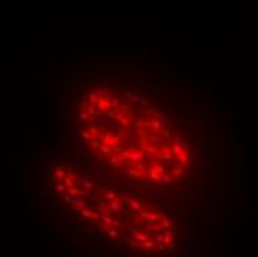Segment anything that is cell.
Listing matches in <instances>:
<instances>
[{"label": "cell", "instance_id": "52a82bcc", "mask_svg": "<svg viewBox=\"0 0 258 257\" xmlns=\"http://www.w3.org/2000/svg\"><path fill=\"white\" fill-rule=\"evenodd\" d=\"M97 107L101 109L103 112H107V110H110V107H111V101H108V100H105V98H100Z\"/></svg>", "mask_w": 258, "mask_h": 257}, {"label": "cell", "instance_id": "681fc988", "mask_svg": "<svg viewBox=\"0 0 258 257\" xmlns=\"http://www.w3.org/2000/svg\"><path fill=\"white\" fill-rule=\"evenodd\" d=\"M117 104H119V98L116 97V98H114V100L111 101V106H117Z\"/></svg>", "mask_w": 258, "mask_h": 257}, {"label": "cell", "instance_id": "836d02e7", "mask_svg": "<svg viewBox=\"0 0 258 257\" xmlns=\"http://www.w3.org/2000/svg\"><path fill=\"white\" fill-rule=\"evenodd\" d=\"M95 110H97V106H95V104H89V107L86 109V113H88L89 116H94V115H95Z\"/></svg>", "mask_w": 258, "mask_h": 257}, {"label": "cell", "instance_id": "44dd1931", "mask_svg": "<svg viewBox=\"0 0 258 257\" xmlns=\"http://www.w3.org/2000/svg\"><path fill=\"white\" fill-rule=\"evenodd\" d=\"M62 183L65 184V187H67V189H70V187H74V186H77V184H76V181H73V180L70 178L68 175H67V177H65V178L62 180Z\"/></svg>", "mask_w": 258, "mask_h": 257}, {"label": "cell", "instance_id": "3957f363", "mask_svg": "<svg viewBox=\"0 0 258 257\" xmlns=\"http://www.w3.org/2000/svg\"><path fill=\"white\" fill-rule=\"evenodd\" d=\"M67 175H68V174L65 172V170H61V168H58V170H53V171L49 172V177H51L53 181H55V180H64Z\"/></svg>", "mask_w": 258, "mask_h": 257}, {"label": "cell", "instance_id": "83f0119b", "mask_svg": "<svg viewBox=\"0 0 258 257\" xmlns=\"http://www.w3.org/2000/svg\"><path fill=\"white\" fill-rule=\"evenodd\" d=\"M82 138L85 140L86 143H89V141H92V140H94V137H92V134L89 132V129H88V131H83V132H82Z\"/></svg>", "mask_w": 258, "mask_h": 257}, {"label": "cell", "instance_id": "4fadbf2b", "mask_svg": "<svg viewBox=\"0 0 258 257\" xmlns=\"http://www.w3.org/2000/svg\"><path fill=\"white\" fill-rule=\"evenodd\" d=\"M177 161H180L183 165H187V164H190V155H189V152H184V153H181L180 156H177Z\"/></svg>", "mask_w": 258, "mask_h": 257}, {"label": "cell", "instance_id": "6da1fadb", "mask_svg": "<svg viewBox=\"0 0 258 257\" xmlns=\"http://www.w3.org/2000/svg\"><path fill=\"white\" fill-rule=\"evenodd\" d=\"M119 141H120V140L116 137L114 134H111V132L104 134V137H103V144L108 146V147H111V149H114V147L119 144Z\"/></svg>", "mask_w": 258, "mask_h": 257}, {"label": "cell", "instance_id": "e575fe53", "mask_svg": "<svg viewBox=\"0 0 258 257\" xmlns=\"http://www.w3.org/2000/svg\"><path fill=\"white\" fill-rule=\"evenodd\" d=\"M144 186L148 189V190H153V189H154V180L147 178V180H145V183H144Z\"/></svg>", "mask_w": 258, "mask_h": 257}, {"label": "cell", "instance_id": "e0dca14e", "mask_svg": "<svg viewBox=\"0 0 258 257\" xmlns=\"http://www.w3.org/2000/svg\"><path fill=\"white\" fill-rule=\"evenodd\" d=\"M113 118H117V112L113 109H110V110H107V112H104V119H113Z\"/></svg>", "mask_w": 258, "mask_h": 257}, {"label": "cell", "instance_id": "f907efd6", "mask_svg": "<svg viewBox=\"0 0 258 257\" xmlns=\"http://www.w3.org/2000/svg\"><path fill=\"white\" fill-rule=\"evenodd\" d=\"M184 170H186V171H190V170H191V165H190V164L184 165Z\"/></svg>", "mask_w": 258, "mask_h": 257}, {"label": "cell", "instance_id": "9c48e42d", "mask_svg": "<svg viewBox=\"0 0 258 257\" xmlns=\"http://www.w3.org/2000/svg\"><path fill=\"white\" fill-rule=\"evenodd\" d=\"M126 174H129V175H132V177H138V178H142V177L147 175V172L139 171V170H137V168H129V170H126Z\"/></svg>", "mask_w": 258, "mask_h": 257}, {"label": "cell", "instance_id": "bcb514c9", "mask_svg": "<svg viewBox=\"0 0 258 257\" xmlns=\"http://www.w3.org/2000/svg\"><path fill=\"white\" fill-rule=\"evenodd\" d=\"M117 146H119V147H120L122 150H125V149H126V143H125V141H119V144H117Z\"/></svg>", "mask_w": 258, "mask_h": 257}, {"label": "cell", "instance_id": "7402d4cb", "mask_svg": "<svg viewBox=\"0 0 258 257\" xmlns=\"http://www.w3.org/2000/svg\"><path fill=\"white\" fill-rule=\"evenodd\" d=\"M100 150H101V155H113V149L108 147V146H105V144H101Z\"/></svg>", "mask_w": 258, "mask_h": 257}, {"label": "cell", "instance_id": "4dcf8cb0", "mask_svg": "<svg viewBox=\"0 0 258 257\" xmlns=\"http://www.w3.org/2000/svg\"><path fill=\"white\" fill-rule=\"evenodd\" d=\"M151 165H153V168H154V170L159 172L160 175H163V174L166 172V171H165V167H162L160 164H156V162H154V164H151Z\"/></svg>", "mask_w": 258, "mask_h": 257}, {"label": "cell", "instance_id": "d4e9b609", "mask_svg": "<svg viewBox=\"0 0 258 257\" xmlns=\"http://www.w3.org/2000/svg\"><path fill=\"white\" fill-rule=\"evenodd\" d=\"M125 134H126L125 128H122V126H117V128H116V137L119 138V140L125 138Z\"/></svg>", "mask_w": 258, "mask_h": 257}, {"label": "cell", "instance_id": "277c9868", "mask_svg": "<svg viewBox=\"0 0 258 257\" xmlns=\"http://www.w3.org/2000/svg\"><path fill=\"white\" fill-rule=\"evenodd\" d=\"M67 195L70 196H85V190H82V189H79V186H74V187H70L67 189Z\"/></svg>", "mask_w": 258, "mask_h": 257}, {"label": "cell", "instance_id": "60d3db41", "mask_svg": "<svg viewBox=\"0 0 258 257\" xmlns=\"http://www.w3.org/2000/svg\"><path fill=\"white\" fill-rule=\"evenodd\" d=\"M181 146H183L184 152H189L190 150V143H187V141H183V143H181Z\"/></svg>", "mask_w": 258, "mask_h": 257}, {"label": "cell", "instance_id": "5bb4252c", "mask_svg": "<svg viewBox=\"0 0 258 257\" xmlns=\"http://www.w3.org/2000/svg\"><path fill=\"white\" fill-rule=\"evenodd\" d=\"M148 178H151V180H154V181H160V180H162V175L156 171L154 168H151V170L148 171Z\"/></svg>", "mask_w": 258, "mask_h": 257}, {"label": "cell", "instance_id": "816d5d0a", "mask_svg": "<svg viewBox=\"0 0 258 257\" xmlns=\"http://www.w3.org/2000/svg\"><path fill=\"white\" fill-rule=\"evenodd\" d=\"M95 123H97V125H100V123H103V119H101V118H98V119H95Z\"/></svg>", "mask_w": 258, "mask_h": 257}, {"label": "cell", "instance_id": "ab89813d", "mask_svg": "<svg viewBox=\"0 0 258 257\" xmlns=\"http://www.w3.org/2000/svg\"><path fill=\"white\" fill-rule=\"evenodd\" d=\"M148 140H150V141H153V143H159V141H160V138L157 137V134H151V135H148Z\"/></svg>", "mask_w": 258, "mask_h": 257}, {"label": "cell", "instance_id": "1f68e13d", "mask_svg": "<svg viewBox=\"0 0 258 257\" xmlns=\"http://www.w3.org/2000/svg\"><path fill=\"white\" fill-rule=\"evenodd\" d=\"M55 190H56L58 193H61V195H62V193L65 195V190H67V187H65V184H64V183H61V184H56V186H55Z\"/></svg>", "mask_w": 258, "mask_h": 257}, {"label": "cell", "instance_id": "d590c367", "mask_svg": "<svg viewBox=\"0 0 258 257\" xmlns=\"http://www.w3.org/2000/svg\"><path fill=\"white\" fill-rule=\"evenodd\" d=\"M153 155H150V153H147V155H144V158H142V162H150V164H154V161H153Z\"/></svg>", "mask_w": 258, "mask_h": 257}, {"label": "cell", "instance_id": "484cf974", "mask_svg": "<svg viewBox=\"0 0 258 257\" xmlns=\"http://www.w3.org/2000/svg\"><path fill=\"white\" fill-rule=\"evenodd\" d=\"M116 120H117V122H120V126H122V128H126V126H128V123H129V122H128V119H126V118H123L122 115H117Z\"/></svg>", "mask_w": 258, "mask_h": 257}, {"label": "cell", "instance_id": "f35d334b", "mask_svg": "<svg viewBox=\"0 0 258 257\" xmlns=\"http://www.w3.org/2000/svg\"><path fill=\"white\" fill-rule=\"evenodd\" d=\"M162 135H163V138H165V140H168V138L172 137L171 131H168V129H163V131H162Z\"/></svg>", "mask_w": 258, "mask_h": 257}, {"label": "cell", "instance_id": "cb8c5ba5", "mask_svg": "<svg viewBox=\"0 0 258 257\" xmlns=\"http://www.w3.org/2000/svg\"><path fill=\"white\" fill-rule=\"evenodd\" d=\"M131 101L138 103V104H142V106H147V104H148V101H145L144 98H141V97H138V95H134V97L131 98Z\"/></svg>", "mask_w": 258, "mask_h": 257}, {"label": "cell", "instance_id": "8992f818", "mask_svg": "<svg viewBox=\"0 0 258 257\" xmlns=\"http://www.w3.org/2000/svg\"><path fill=\"white\" fill-rule=\"evenodd\" d=\"M89 132L92 134V137L97 138V140H100V141H101L103 137H104L103 134L100 132V129H98V126H97V125H91V126H89Z\"/></svg>", "mask_w": 258, "mask_h": 257}, {"label": "cell", "instance_id": "74e56055", "mask_svg": "<svg viewBox=\"0 0 258 257\" xmlns=\"http://www.w3.org/2000/svg\"><path fill=\"white\" fill-rule=\"evenodd\" d=\"M183 141H184V140H181V135L177 134V135H174V143H172V144H181Z\"/></svg>", "mask_w": 258, "mask_h": 257}, {"label": "cell", "instance_id": "ffe728a7", "mask_svg": "<svg viewBox=\"0 0 258 257\" xmlns=\"http://www.w3.org/2000/svg\"><path fill=\"white\" fill-rule=\"evenodd\" d=\"M184 171H186V170H184V167H181V168H177V170H172V174H171L172 178H180V177L184 174Z\"/></svg>", "mask_w": 258, "mask_h": 257}, {"label": "cell", "instance_id": "ba28073f", "mask_svg": "<svg viewBox=\"0 0 258 257\" xmlns=\"http://www.w3.org/2000/svg\"><path fill=\"white\" fill-rule=\"evenodd\" d=\"M125 162V158L122 156V155H113L111 158H110V164L111 165H114V167H119L120 164Z\"/></svg>", "mask_w": 258, "mask_h": 257}, {"label": "cell", "instance_id": "2e32d148", "mask_svg": "<svg viewBox=\"0 0 258 257\" xmlns=\"http://www.w3.org/2000/svg\"><path fill=\"white\" fill-rule=\"evenodd\" d=\"M172 180V175H169L168 172H165L163 175H162V180H160V184L163 186V187H166V184H169V181Z\"/></svg>", "mask_w": 258, "mask_h": 257}, {"label": "cell", "instance_id": "9a60e30c", "mask_svg": "<svg viewBox=\"0 0 258 257\" xmlns=\"http://www.w3.org/2000/svg\"><path fill=\"white\" fill-rule=\"evenodd\" d=\"M101 144H103V143H101L100 140H97V138H94L92 141H89V143H88V146H89L92 150H98V149L101 147Z\"/></svg>", "mask_w": 258, "mask_h": 257}, {"label": "cell", "instance_id": "7a4b0ae2", "mask_svg": "<svg viewBox=\"0 0 258 257\" xmlns=\"http://www.w3.org/2000/svg\"><path fill=\"white\" fill-rule=\"evenodd\" d=\"M128 205H129V210H131L134 214H138V216H139V213L144 210V205H142L139 201H137L135 198H129V201H128Z\"/></svg>", "mask_w": 258, "mask_h": 257}, {"label": "cell", "instance_id": "7bdbcfd3", "mask_svg": "<svg viewBox=\"0 0 258 257\" xmlns=\"http://www.w3.org/2000/svg\"><path fill=\"white\" fill-rule=\"evenodd\" d=\"M62 199H64V202H68V204H71V199H73V196H70V195H64V196H62Z\"/></svg>", "mask_w": 258, "mask_h": 257}, {"label": "cell", "instance_id": "f546056e", "mask_svg": "<svg viewBox=\"0 0 258 257\" xmlns=\"http://www.w3.org/2000/svg\"><path fill=\"white\" fill-rule=\"evenodd\" d=\"M181 167H184V165H183L180 161H171V162H169V168H171V170H177V168H181Z\"/></svg>", "mask_w": 258, "mask_h": 257}, {"label": "cell", "instance_id": "f1b7e54d", "mask_svg": "<svg viewBox=\"0 0 258 257\" xmlns=\"http://www.w3.org/2000/svg\"><path fill=\"white\" fill-rule=\"evenodd\" d=\"M104 98H105V100H108V101H113V100L116 98V95H114V92H111L110 89H105V95H104Z\"/></svg>", "mask_w": 258, "mask_h": 257}, {"label": "cell", "instance_id": "ac0fdd59", "mask_svg": "<svg viewBox=\"0 0 258 257\" xmlns=\"http://www.w3.org/2000/svg\"><path fill=\"white\" fill-rule=\"evenodd\" d=\"M119 196H117V193L116 192H113V190H108L107 193H105V199L108 201V202H111V201H116Z\"/></svg>", "mask_w": 258, "mask_h": 257}, {"label": "cell", "instance_id": "7c38bea8", "mask_svg": "<svg viewBox=\"0 0 258 257\" xmlns=\"http://www.w3.org/2000/svg\"><path fill=\"white\" fill-rule=\"evenodd\" d=\"M171 152H172V155L177 158V156H180L181 153H184V149H183V146H181V144H172L171 146Z\"/></svg>", "mask_w": 258, "mask_h": 257}, {"label": "cell", "instance_id": "5b68a950", "mask_svg": "<svg viewBox=\"0 0 258 257\" xmlns=\"http://www.w3.org/2000/svg\"><path fill=\"white\" fill-rule=\"evenodd\" d=\"M151 129L154 131V134H162V131H163V123L157 119L151 120Z\"/></svg>", "mask_w": 258, "mask_h": 257}, {"label": "cell", "instance_id": "30bf717a", "mask_svg": "<svg viewBox=\"0 0 258 257\" xmlns=\"http://www.w3.org/2000/svg\"><path fill=\"white\" fill-rule=\"evenodd\" d=\"M88 98H89V104H98V101H100V97H98V92L95 91V89H92L89 94H88Z\"/></svg>", "mask_w": 258, "mask_h": 257}, {"label": "cell", "instance_id": "603a6c76", "mask_svg": "<svg viewBox=\"0 0 258 257\" xmlns=\"http://www.w3.org/2000/svg\"><path fill=\"white\" fill-rule=\"evenodd\" d=\"M153 115H154V118H156V119H157V120H160V122H162L163 125H168V120L165 119L163 113H160V112H154Z\"/></svg>", "mask_w": 258, "mask_h": 257}, {"label": "cell", "instance_id": "8d00e7d4", "mask_svg": "<svg viewBox=\"0 0 258 257\" xmlns=\"http://www.w3.org/2000/svg\"><path fill=\"white\" fill-rule=\"evenodd\" d=\"M79 119L82 120V122H86V120L89 119V115H88L86 112H80V115H79Z\"/></svg>", "mask_w": 258, "mask_h": 257}, {"label": "cell", "instance_id": "d6a6232c", "mask_svg": "<svg viewBox=\"0 0 258 257\" xmlns=\"http://www.w3.org/2000/svg\"><path fill=\"white\" fill-rule=\"evenodd\" d=\"M89 107V101L86 100V98H83L82 101H80V104H79V109L82 110V112H86V109Z\"/></svg>", "mask_w": 258, "mask_h": 257}, {"label": "cell", "instance_id": "7dc6e473", "mask_svg": "<svg viewBox=\"0 0 258 257\" xmlns=\"http://www.w3.org/2000/svg\"><path fill=\"white\" fill-rule=\"evenodd\" d=\"M135 128H142V120L141 119L135 120Z\"/></svg>", "mask_w": 258, "mask_h": 257}, {"label": "cell", "instance_id": "4316f807", "mask_svg": "<svg viewBox=\"0 0 258 257\" xmlns=\"http://www.w3.org/2000/svg\"><path fill=\"white\" fill-rule=\"evenodd\" d=\"M82 186H83L86 190H89V189H94L95 183H94L92 180H83V181H82Z\"/></svg>", "mask_w": 258, "mask_h": 257}, {"label": "cell", "instance_id": "ee69618b", "mask_svg": "<svg viewBox=\"0 0 258 257\" xmlns=\"http://www.w3.org/2000/svg\"><path fill=\"white\" fill-rule=\"evenodd\" d=\"M123 97H126V98H132L134 95H132V92H131V91H123Z\"/></svg>", "mask_w": 258, "mask_h": 257}, {"label": "cell", "instance_id": "c3c4849f", "mask_svg": "<svg viewBox=\"0 0 258 257\" xmlns=\"http://www.w3.org/2000/svg\"><path fill=\"white\" fill-rule=\"evenodd\" d=\"M181 122H183V125H184V126H187V128L190 126V120L189 119H183Z\"/></svg>", "mask_w": 258, "mask_h": 257}, {"label": "cell", "instance_id": "b9f144b4", "mask_svg": "<svg viewBox=\"0 0 258 257\" xmlns=\"http://www.w3.org/2000/svg\"><path fill=\"white\" fill-rule=\"evenodd\" d=\"M120 109L122 110H123V112H131V107H129V106H128V104H120Z\"/></svg>", "mask_w": 258, "mask_h": 257}, {"label": "cell", "instance_id": "8fae6325", "mask_svg": "<svg viewBox=\"0 0 258 257\" xmlns=\"http://www.w3.org/2000/svg\"><path fill=\"white\" fill-rule=\"evenodd\" d=\"M144 158V153L142 152H138V150H132V153H131V158H129V161H132V162H139L141 159Z\"/></svg>", "mask_w": 258, "mask_h": 257}, {"label": "cell", "instance_id": "d6986e66", "mask_svg": "<svg viewBox=\"0 0 258 257\" xmlns=\"http://www.w3.org/2000/svg\"><path fill=\"white\" fill-rule=\"evenodd\" d=\"M145 152L150 155H153V156H156V155L159 153V150H157V147H156L154 144H147L145 146Z\"/></svg>", "mask_w": 258, "mask_h": 257}, {"label": "cell", "instance_id": "f6af8a7d", "mask_svg": "<svg viewBox=\"0 0 258 257\" xmlns=\"http://www.w3.org/2000/svg\"><path fill=\"white\" fill-rule=\"evenodd\" d=\"M68 177L73 180V181H76V184L79 183V178H77V175H76V174H68Z\"/></svg>", "mask_w": 258, "mask_h": 257}]
</instances>
